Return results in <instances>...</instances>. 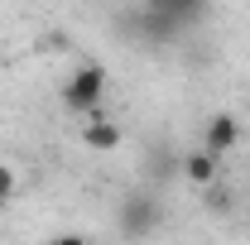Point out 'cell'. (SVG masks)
Masks as SVG:
<instances>
[{
    "label": "cell",
    "instance_id": "cell-1",
    "mask_svg": "<svg viewBox=\"0 0 250 245\" xmlns=\"http://www.w3.org/2000/svg\"><path fill=\"white\" fill-rule=\"evenodd\" d=\"M159 221H164V207H159V197L149 192V187H135V192H125L121 202H116V231L130 236V241L154 236Z\"/></svg>",
    "mask_w": 250,
    "mask_h": 245
},
{
    "label": "cell",
    "instance_id": "cell-2",
    "mask_svg": "<svg viewBox=\"0 0 250 245\" xmlns=\"http://www.w3.org/2000/svg\"><path fill=\"white\" fill-rule=\"evenodd\" d=\"M101 96H106V72H101L96 62L77 67V72L62 82V106H67V111H96Z\"/></svg>",
    "mask_w": 250,
    "mask_h": 245
},
{
    "label": "cell",
    "instance_id": "cell-3",
    "mask_svg": "<svg viewBox=\"0 0 250 245\" xmlns=\"http://www.w3.org/2000/svg\"><path fill=\"white\" fill-rule=\"evenodd\" d=\"M236 144H241V121H236L231 111H217L212 121L202 125V149H212L217 159H221V154H231Z\"/></svg>",
    "mask_w": 250,
    "mask_h": 245
},
{
    "label": "cell",
    "instance_id": "cell-4",
    "mask_svg": "<svg viewBox=\"0 0 250 245\" xmlns=\"http://www.w3.org/2000/svg\"><path fill=\"white\" fill-rule=\"evenodd\" d=\"M183 178L197 183V187H212V183H217V154H212V149L183 154Z\"/></svg>",
    "mask_w": 250,
    "mask_h": 245
},
{
    "label": "cell",
    "instance_id": "cell-5",
    "mask_svg": "<svg viewBox=\"0 0 250 245\" xmlns=\"http://www.w3.org/2000/svg\"><path fill=\"white\" fill-rule=\"evenodd\" d=\"M121 125H111V121H87V130H82V144L96 154H111V149H121Z\"/></svg>",
    "mask_w": 250,
    "mask_h": 245
},
{
    "label": "cell",
    "instance_id": "cell-6",
    "mask_svg": "<svg viewBox=\"0 0 250 245\" xmlns=\"http://www.w3.org/2000/svg\"><path fill=\"white\" fill-rule=\"evenodd\" d=\"M145 173H149V183H173V178L183 173V154H173V149H149Z\"/></svg>",
    "mask_w": 250,
    "mask_h": 245
},
{
    "label": "cell",
    "instance_id": "cell-7",
    "mask_svg": "<svg viewBox=\"0 0 250 245\" xmlns=\"http://www.w3.org/2000/svg\"><path fill=\"white\" fill-rule=\"evenodd\" d=\"M154 10H164L178 29H188V24H197L202 20V10H207V0H164V5H154Z\"/></svg>",
    "mask_w": 250,
    "mask_h": 245
},
{
    "label": "cell",
    "instance_id": "cell-8",
    "mask_svg": "<svg viewBox=\"0 0 250 245\" xmlns=\"http://www.w3.org/2000/svg\"><path fill=\"white\" fill-rule=\"evenodd\" d=\"M10 197H15V168L0 163V207H10Z\"/></svg>",
    "mask_w": 250,
    "mask_h": 245
},
{
    "label": "cell",
    "instance_id": "cell-9",
    "mask_svg": "<svg viewBox=\"0 0 250 245\" xmlns=\"http://www.w3.org/2000/svg\"><path fill=\"white\" fill-rule=\"evenodd\" d=\"M145 5H164V0H145Z\"/></svg>",
    "mask_w": 250,
    "mask_h": 245
}]
</instances>
